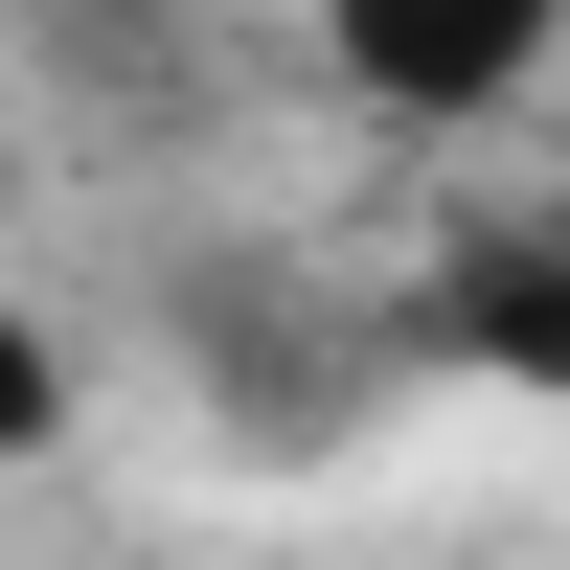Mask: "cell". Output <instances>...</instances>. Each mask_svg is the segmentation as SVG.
<instances>
[{
  "label": "cell",
  "mask_w": 570,
  "mask_h": 570,
  "mask_svg": "<svg viewBox=\"0 0 570 570\" xmlns=\"http://www.w3.org/2000/svg\"><path fill=\"white\" fill-rule=\"evenodd\" d=\"M570 69V0H320V91L389 137H480Z\"/></svg>",
  "instance_id": "cell-1"
},
{
  "label": "cell",
  "mask_w": 570,
  "mask_h": 570,
  "mask_svg": "<svg viewBox=\"0 0 570 570\" xmlns=\"http://www.w3.org/2000/svg\"><path fill=\"white\" fill-rule=\"evenodd\" d=\"M411 343H434V365H502V389L570 411V228H456V252L411 274Z\"/></svg>",
  "instance_id": "cell-2"
},
{
  "label": "cell",
  "mask_w": 570,
  "mask_h": 570,
  "mask_svg": "<svg viewBox=\"0 0 570 570\" xmlns=\"http://www.w3.org/2000/svg\"><path fill=\"white\" fill-rule=\"evenodd\" d=\"M0 456H69V343L0 297Z\"/></svg>",
  "instance_id": "cell-3"
}]
</instances>
